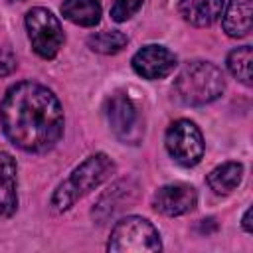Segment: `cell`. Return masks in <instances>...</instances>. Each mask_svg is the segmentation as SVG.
Masks as SVG:
<instances>
[{
  "instance_id": "12",
  "label": "cell",
  "mask_w": 253,
  "mask_h": 253,
  "mask_svg": "<svg viewBox=\"0 0 253 253\" xmlns=\"http://www.w3.org/2000/svg\"><path fill=\"white\" fill-rule=\"evenodd\" d=\"M253 26V0H229L223 14V30L229 38H245Z\"/></svg>"
},
{
  "instance_id": "17",
  "label": "cell",
  "mask_w": 253,
  "mask_h": 253,
  "mask_svg": "<svg viewBox=\"0 0 253 253\" xmlns=\"http://www.w3.org/2000/svg\"><path fill=\"white\" fill-rule=\"evenodd\" d=\"M140 6H142V0H113L111 18L115 22H125L130 16H134Z\"/></svg>"
},
{
  "instance_id": "4",
  "label": "cell",
  "mask_w": 253,
  "mask_h": 253,
  "mask_svg": "<svg viewBox=\"0 0 253 253\" xmlns=\"http://www.w3.org/2000/svg\"><path fill=\"white\" fill-rule=\"evenodd\" d=\"M107 249L113 253H154L162 249L158 229L144 217L128 215L115 223Z\"/></svg>"
},
{
  "instance_id": "14",
  "label": "cell",
  "mask_w": 253,
  "mask_h": 253,
  "mask_svg": "<svg viewBox=\"0 0 253 253\" xmlns=\"http://www.w3.org/2000/svg\"><path fill=\"white\" fill-rule=\"evenodd\" d=\"M241 178H243V166L239 162H223L208 174V186L215 194L225 196L231 194L241 184Z\"/></svg>"
},
{
  "instance_id": "10",
  "label": "cell",
  "mask_w": 253,
  "mask_h": 253,
  "mask_svg": "<svg viewBox=\"0 0 253 253\" xmlns=\"http://www.w3.org/2000/svg\"><path fill=\"white\" fill-rule=\"evenodd\" d=\"M16 160L8 152H0V217H10L18 208L16 194Z\"/></svg>"
},
{
  "instance_id": "1",
  "label": "cell",
  "mask_w": 253,
  "mask_h": 253,
  "mask_svg": "<svg viewBox=\"0 0 253 253\" xmlns=\"http://www.w3.org/2000/svg\"><path fill=\"white\" fill-rule=\"evenodd\" d=\"M0 125L6 138L26 152H47L63 134V109L45 85L22 81L12 85L0 103Z\"/></svg>"
},
{
  "instance_id": "13",
  "label": "cell",
  "mask_w": 253,
  "mask_h": 253,
  "mask_svg": "<svg viewBox=\"0 0 253 253\" xmlns=\"http://www.w3.org/2000/svg\"><path fill=\"white\" fill-rule=\"evenodd\" d=\"M61 14L77 26L91 28L101 20V4L99 0H65L61 4Z\"/></svg>"
},
{
  "instance_id": "7",
  "label": "cell",
  "mask_w": 253,
  "mask_h": 253,
  "mask_svg": "<svg viewBox=\"0 0 253 253\" xmlns=\"http://www.w3.org/2000/svg\"><path fill=\"white\" fill-rule=\"evenodd\" d=\"M107 121L113 128V132L123 142L136 144L140 140V136H142L140 117H138V111L128 95L115 93L107 101Z\"/></svg>"
},
{
  "instance_id": "3",
  "label": "cell",
  "mask_w": 253,
  "mask_h": 253,
  "mask_svg": "<svg viewBox=\"0 0 253 253\" xmlns=\"http://www.w3.org/2000/svg\"><path fill=\"white\" fill-rule=\"evenodd\" d=\"M225 89L221 69L210 61L188 63L174 81L176 97L186 105H208L215 101Z\"/></svg>"
},
{
  "instance_id": "6",
  "label": "cell",
  "mask_w": 253,
  "mask_h": 253,
  "mask_svg": "<svg viewBox=\"0 0 253 253\" xmlns=\"http://www.w3.org/2000/svg\"><path fill=\"white\" fill-rule=\"evenodd\" d=\"M166 150L180 166H196L204 156V136L200 128L188 121H174L166 130Z\"/></svg>"
},
{
  "instance_id": "15",
  "label": "cell",
  "mask_w": 253,
  "mask_h": 253,
  "mask_svg": "<svg viewBox=\"0 0 253 253\" xmlns=\"http://www.w3.org/2000/svg\"><path fill=\"white\" fill-rule=\"evenodd\" d=\"M251 63H253V51L249 45L237 47L227 55V67L233 77H237L243 85L251 87L253 75H251Z\"/></svg>"
},
{
  "instance_id": "9",
  "label": "cell",
  "mask_w": 253,
  "mask_h": 253,
  "mask_svg": "<svg viewBox=\"0 0 253 253\" xmlns=\"http://www.w3.org/2000/svg\"><path fill=\"white\" fill-rule=\"evenodd\" d=\"M196 202H198V194L194 186L182 184V182L162 186L152 198L154 210L164 215H172V217L192 211L196 208Z\"/></svg>"
},
{
  "instance_id": "8",
  "label": "cell",
  "mask_w": 253,
  "mask_h": 253,
  "mask_svg": "<svg viewBox=\"0 0 253 253\" xmlns=\"http://www.w3.org/2000/svg\"><path fill=\"white\" fill-rule=\"evenodd\" d=\"M178 65V59L176 55L164 47V45H156V43H150V45H144L142 49H138L132 57V69L144 77V79H162L166 75H170L174 71V67Z\"/></svg>"
},
{
  "instance_id": "2",
  "label": "cell",
  "mask_w": 253,
  "mask_h": 253,
  "mask_svg": "<svg viewBox=\"0 0 253 253\" xmlns=\"http://www.w3.org/2000/svg\"><path fill=\"white\" fill-rule=\"evenodd\" d=\"M113 172H115V164H113V160L107 154L97 152V154L89 156L55 190V194L51 198L53 211L59 213V211L69 210L79 198H83L85 194H89L91 190H95L97 186H101L107 178H111Z\"/></svg>"
},
{
  "instance_id": "16",
  "label": "cell",
  "mask_w": 253,
  "mask_h": 253,
  "mask_svg": "<svg viewBox=\"0 0 253 253\" xmlns=\"http://www.w3.org/2000/svg\"><path fill=\"white\" fill-rule=\"evenodd\" d=\"M89 47L97 53H105V55H111V53H119L123 47H126L128 40L123 32L119 30H111V32H99V34H93L89 36L87 40Z\"/></svg>"
},
{
  "instance_id": "19",
  "label": "cell",
  "mask_w": 253,
  "mask_h": 253,
  "mask_svg": "<svg viewBox=\"0 0 253 253\" xmlns=\"http://www.w3.org/2000/svg\"><path fill=\"white\" fill-rule=\"evenodd\" d=\"M243 229L245 231H253V227H251V208H247L245 210V213H243Z\"/></svg>"
},
{
  "instance_id": "20",
  "label": "cell",
  "mask_w": 253,
  "mask_h": 253,
  "mask_svg": "<svg viewBox=\"0 0 253 253\" xmlns=\"http://www.w3.org/2000/svg\"><path fill=\"white\" fill-rule=\"evenodd\" d=\"M10 2H14V0H10Z\"/></svg>"
},
{
  "instance_id": "11",
  "label": "cell",
  "mask_w": 253,
  "mask_h": 253,
  "mask_svg": "<svg viewBox=\"0 0 253 253\" xmlns=\"http://www.w3.org/2000/svg\"><path fill=\"white\" fill-rule=\"evenodd\" d=\"M178 8L188 24L206 28L221 16L223 0H178Z\"/></svg>"
},
{
  "instance_id": "18",
  "label": "cell",
  "mask_w": 253,
  "mask_h": 253,
  "mask_svg": "<svg viewBox=\"0 0 253 253\" xmlns=\"http://www.w3.org/2000/svg\"><path fill=\"white\" fill-rule=\"evenodd\" d=\"M16 65H18L16 55L8 47H0V77L10 75L16 69Z\"/></svg>"
},
{
  "instance_id": "5",
  "label": "cell",
  "mask_w": 253,
  "mask_h": 253,
  "mask_svg": "<svg viewBox=\"0 0 253 253\" xmlns=\"http://www.w3.org/2000/svg\"><path fill=\"white\" fill-rule=\"evenodd\" d=\"M26 30L34 51L43 59H53L63 45V30L59 20L47 8H32L26 14Z\"/></svg>"
}]
</instances>
